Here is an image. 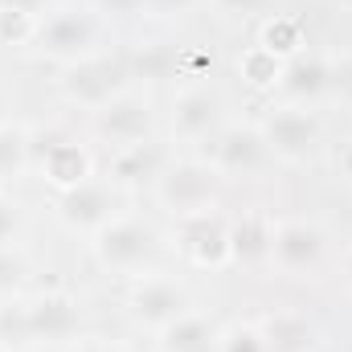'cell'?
I'll use <instances>...</instances> for the list:
<instances>
[{"label": "cell", "instance_id": "24", "mask_svg": "<svg viewBox=\"0 0 352 352\" xmlns=\"http://www.w3.org/2000/svg\"><path fill=\"white\" fill-rule=\"evenodd\" d=\"M242 74L250 78V87L270 90V87H278V78H283V62L258 45V50H250V54L242 58Z\"/></svg>", "mask_w": 352, "mask_h": 352}, {"label": "cell", "instance_id": "32", "mask_svg": "<svg viewBox=\"0 0 352 352\" xmlns=\"http://www.w3.org/2000/svg\"><path fill=\"white\" fill-rule=\"evenodd\" d=\"M41 4H45V0H0V8H12V12H29V16H33Z\"/></svg>", "mask_w": 352, "mask_h": 352}, {"label": "cell", "instance_id": "8", "mask_svg": "<svg viewBox=\"0 0 352 352\" xmlns=\"http://www.w3.org/2000/svg\"><path fill=\"white\" fill-rule=\"evenodd\" d=\"M266 156L270 148L258 127H230L213 148V168L221 176H254L266 164Z\"/></svg>", "mask_w": 352, "mask_h": 352}, {"label": "cell", "instance_id": "22", "mask_svg": "<svg viewBox=\"0 0 352 352\" xmlns=\"http://www.w3.org/2000/svg\"><path fill=\"white\" fill-rule=\"evenodd\" d=\"M131 70H135V78H148V82L173 78V70H176V54H173V45H144V50L135 54Z\"/></svg>", "mask_w": 352, "mask_h": 352}, {"label": "cell", "instance_id": "38", "mask_svg": "<svg viewBox=\"0 0 352 352\" xmlns=\"http://www.w3.org/2000/svg\"><path fill=\"white\" fill-rule=\"evenodd\" d=\"M0 352H8V349H0Z\"/></svg>", "mask_w": 352, "mask_h": 352}, {"label": "cell", "instance_id": "28", "mask_svg": "<svg viewBox=\"0 0 352 352\" xmlns=\"http://www.w3.org/2000/svg\"><path fill=\"white\" fill-rule=\"evenodd\" d=\"M217 352H266V344H263V336H258V328H234L221 340Z\"/></svg>", "mask_w": 352, "mask_h": 352}, {"label": "cell", "instance_id": "4", "mask_svg": "<svg viewBox=\"0 0 352 352\" xmlns=\"http://www.w3.org/2000/svg\"><path fill=\"white\" fill-rule=\"evenodd\" d=\"M263 140L266 148L283 160H307L311 148L320 144V119L311 111H299V107H278L263 119Z\"/></svg>", "mask_w": 352, "mask_h": 352}, {"label": "cell", "instance_id": "35", "mask_svg": "<svg viewBox=\"0 0 352 352\" xmlns=\"http://www.w3.org/2000/svg\"><path fill=\"white\" fill-rule=\"evenodd\" d=\"M344 278L352 283V250H349V258H344Z\"/></svg>", "mask_w": 352, "mask_h": 352}, {"label": "cell", "instance_id": "15", "mask_svg": "<svg viewBox=\"0 0 352 352\" xmlns=\"http://www.w3.org/2000/svg\"><path fill=\"white\" fill-rule=\"evenodd\" d=\"M217 123V94L209 90H184L173 102V131L180 140H201Z\"/></svg>", "mask_w": 352, "mask_h": 352}, {"label": "cell", "instance_id": "30", "mask_svg": "<svg viewBox=\"0 0 352 352\" xmlns=\"http://www.w3.org/2000/svg\"><path fill=\"white\" fill-rule=\"evenodd\" d=\"M270 4H274V0H217L221 12H242V16H246V12H263Z\"/></svg>", "mask_w": 352, "mask_h": 352}, {"label": "cell", "instance_id": "14", "mask_svg": "<svg viewBox=\"0 0 352 352\" xmlns=\"http://www.w3.org/2000/svg\"><path fill=\"white\" fill-rule=\"evenodd\" d=\"M168 168L164 160V148L156 140H140V144H127L115 152L111 160V180L115 184H144V180H156V176Z\"/></svg>", "mask_w": 352, "mask_h": 352}, {"label": "cell", "instance_id": "1", "mask_svg": "<svg viewBox=\"0 0 352 352\" xmlns=\"http://www.w3.org/2000/svg\"><path fill=\"white\" fill-rule=\"evenodd\" d=\"M217 188H221V173L209 168V164H197V160L168 164L164 173L156 176V192H160V201L173 209L176 217L205 213L217 201Z\"/></svg>", "mask_w": 352, "mask_h": 352}, {"label": "cell", "instance_id": "6", "mask_svg": "<svg viewBox=\"0 0 352 352\" xmlns=\"http://www.w3.org/2000/svg\"><path fill=\"white\" fill-rule=\"evenodd\" d=\"M94 131L102 140H111L115 148H127V144H140V140H152V102L140 98V94H119L111 102L98 107L94 115Z\"/></svg>", "mask_w": 352, "mask_h": 352}, {"label": "cell", "instance_id": "12", "mask_svg": "<svg viewBox=\"0 0 352 352\" xmlns=\"http://www.w3.org/2000/svg\"><path fill=\"white\" fill-rule=\"evenodd\" d=\"M41 144H45V148H33V152H29V160L37 156V160H41V173L50 176V180H54L62 192L87 180L90 160H87V152H82L78 144H70V140H58V135H50V140H41Z\"/></svg>", "mask_w": 352, "mask_h": 352}, {"label": "cell", "instance_id": "37", "mask_svg": "<svg viewBox=\"0 0 352 352\" xmlns=\"http://www.w3.org/2000/svg\"><path fill=\"white\" fill-rule=\"evenodd\" d=\"M336 4H349V8H352V0H336Z\"/></svg>", "mask_w": 352, "mask_h": 352}, {"label": "cell", "instance_id": "3", "mask_svg": "<svg viewBox=\"0 0 352 352\" xmlns=\"http://www.w3.org/2000/svg\"><path fill=\"white\" fill-rule=\"evenodd\" d=\"M127 87V66L119 58H82V62H70L66 78H62V90L66 98L82 102V107H102L111 98H119Z\"/></svg>", "mask_w": 352, "mask_h": 352}, {"label": "cell", "instance_id": "19", "mask_svg": "<svg viewBox=\"0 0 352 352\" xmlns=\"http://www.w3.org/2000/svg\"><path fill=\"white\" fill-rule=\"evenodd\" d=\"M270 226L263 217H242L234 230H230V258L238 263H263L270 258Z\"/></svg>", "mask_w": 352, "mask_h": 352}, {"label": "cell", "instance_id": "11", "mask_svg": "<svg viewBox=\"0 0 352 352\" xmlns=\"http://www.w3.org/2000/svg\"><path fill=\"white\" fill-rule=\"evenodd\" d=\"M188 311V299L176 283L164 278H152V283H140L131 291V316L140 324H152V328H168L173 320H180Z\"/></svg>", "mask_w": 352, "mask_h": 352}, {"label": "cell", "instance_id": "7", "mask_svg": "<svg viewBox=\"0 0 352 352\" xmlns=\"http://www.w3.org/2000/svg\"><path fill=\"white\" fill-rule=\"evenodd\" d=\"M270 258L283 270H311L324 258V230L311 221H283L270 234Z\"/></svg>", "mask_w": 352, "mask_h": 352}, {"label": "cell", "instance_id": "21", "mask_svg": "<svg viewBox=\"0 0 352 352\" xmlns=\"http://www.w3.org/2000/svg\"><path fill=\"white\" fill-rule=\"evenodd\" d=\"M33 344L29 328V303H0V349L21 352Z\"/></svg>", "mask_w": 352, "mask_h": 352}, {"label": "cell", "instance_id": "34", "mask_svg": "<svg viewBox=\"0 0 352 352\" xmlns=\"http://www.w3.org/2000/svg\"><path fill=\"white\" fill-rule=\"evenodd\" d=\"M82 352H119V349H111V344H87Z\"/></svg>", "mask_w": 352, "mask_h": 352}, {"label": "cell", "instance_id": "5", "mask_svg": "<svg viewBox=\"0 0 352 352\" xmlns=\"http://www.w3.org/2000/svg\"><path fill=\"white\" fill-rule=\"evenodd\" d=\"M94 37H98L94 16L82 12V8H62V12H54V16L37 29L41 54H50V58H58V62H82V58H90Z\"/></svg>", "mask_w": 352, "mask_h": 352}, {"label": "cell", "instance_id": "26", "mask_svg": "<svg viewBox=\"0 0 352 352\" xmlns=\"http://www.w3.org/2000/svg\"><path fill=\"white\" fill-rule=\"evenodd\" d=\"M25 287V258L8 246H0V295H12Z\"/></svg>", "mask_w": 352, "mask_h": 352}, {"label": "cell", "instance_id": "33", "mask_svg": "<svg viewBox=\"0 0 352 352\" xmlns=\"http://www.w3.org/2000/svg\"><path fill=\"white\" fill-rule=\"evenodd\" d=\"M340 168H344V176H352V144L340 152Z\"/></svg>", "mask_w": 352, "mask_h": 352}, {"label": "cell", "instance_id": "17", "mask_svg": "<svg viewBox=\"0 0 352 352\" xmlns=\"http://www.w3.org/2000/svg\"><path fill=\"white\" fill-rule=\"evenodd\" d=\"M258 336H263L266 352H311V344H316V328L295 311L266 316Z\"/></svg>", "mask_w": 352, "mask_h": 352}, {"label": "cell", "instance_id": "13", "mask_svg": "<svg viewBox=\"0 0 352 352\" xmlns=\"http://www.w3.org/2000/svg\"><path fill=\"white\" fill-rule=\"evenodd\" d=\"M29 328H33V340H70L78 332V307L74 299L66 295H41L29 303Z\"/></svg>", "mask_w": 352, "mask_h": 352}, {"label": "cell", "instance_id": "2", "mask_svg": "<svg viewBox=\"0 0 352 352\" xmlns=\"http://www.w3.org/2000/svg\"><path fill=\"white\" fill-rule=\"evenodd\" d=\"M156 254V230L144 221H107L94 234V258L107 270H135Z\"/></svg>", "mask_w": 352, "mask_h": 352}, {"label": "cell", "instance_id": "23", "mask_svg": "<svg viewBox=\"0 0 352 352\" xmlns=\"http://www.w3.org/2000/svg\"><path fill=\"white\" fill-rule=\"evenodd\" d=\"M29 164V135L21 127H0V176H16Z\"/></svg>", "mask_w": 352, "mask_h": 352}, {"label": "cell", "instance_id": "25", "mask_svg": "<svg viewBox=\"0 0 352 352\" xmlns=\"http://www.w3.org/2000/svg\"><path fill=\"white\" fill-rule=\"evenodd\" d=\"M29 37H37L33 16H29V12L0 8V41H4V45H21V41H29Z\"/></svg>", "mask_w": 352, "mask_h": 352}, {"label": "cell", "instance_id": "36", "mask_svg": "<svg viewBox=\"0 0 352 352\" xmlns=\"http://www.w3.org/2000/svg\"><path fill=\"white\" fill-rule=\"evenodd\" d=\"M0 127H4V102H0Z\"/></svg>", "mask_w": 352, "mask_h": 352}, {"label": "cell", "instance_id": "9", "mask_svg": "<svg viewBox=\"0 0 352 352\" xmlns=\"http://www.w3.org/2000/svg\"><path fill=\"white\" fill-rule=\"evenodd\" d=\"M58 213H62L66 226H74V230H94V234H98L107 221H115V197H111L107 184L82 180V184H74V188L62 192Z\"/></svg>", "mask_w": 352, "mask_h": 352}, {"label": "cell", "instance_id": "20", "mask_svg": "<svg viewBox=\"0 0 352 352\" xmlns=\"http://www.w3.org/2000/svg\"><path fill=\"white\" fill-rule=\"evenodd\" d=\"M299 45H303V29H299V21H291V16H274V21H266V29H263V50L266 54H274L278 62H291V58L299 54Z\"/></svg>", "mask_w": 352, "mask_h": 352}, {"label": "cell", "instance_id": "10", "mask_svg": "<svg viewBox=\"0 0 352 352\" xmlns=\"http://www.w3.org/2000/svg\"><path fill=\"white\" fill-rule=\"evenodd\" d=\"M180 246H184L201 266L230 263V230H226L221 217H213L209 209L180 217Z\"/></svg>", "mask_w": 352, "mask_h": 352}, {"label": "cell", "instance_id": "31", "mask_svg": "<svg viewBox=\"0 0 352 352\" xmlns=\"http://www.w3.org/2000/svg\"><path fill=\"white\" fill-rule=\"evenodd\" d=\"M192 0H140V8H152V12H184Z\"/></svg>", "mask_w": 352, "mask_h": 352}, {"label": "cell", "instance_id": "16", "mask_svg": "<svg viewBox=\"0 0 352 352\" xmlns=\"http://www.w3.org/2000/svg\"><path fill=\"white\" fill-rule=\"evenodd\" d=\"M278 90L291 94L295 102H307V98L328 94V62L324 58H311V54H295L291 62H283Z\"/></svg>", "mask_w": 352, "mask_h": 352}, {"label": "cell", "instance_id": "27", "mask_svg": "<svg viewBox=\"0 0 352 352\" xmlns=\"http://www.w3.org/2000/svg\"><path fill=\"white\" fill-rule=\"evenodd\" d=\"M328 90H332V94H340L344 102H352V54L328 62Z\"/></svg>", "mask_w": 352, "mask_h": 352}, {"label": "cell", "instance_id": "18", "mask_svg": "<svg viewBox=\"0 0 352 352\" xmlns=\"http://www.w3.org/2000/svg\"><path fill=\"white\" fill-rule=\"evenodd\" d=\"M160 349L164 352H217L221 349V336H217V328H213L209 320L184 311L180 320H173V324L164 328Z\"/></svg>", "mask_w": 352, "mask_h": 352}, {"label": "cell", "instance_id": "29", "mask_svg": "<svg viewBox=\"0 0 352 352\" xmlns=\"http://www.w3.org/2000/svg\"><path fill=\"white\" fill-rule=\"evenodd\" d=\"M16 226H21V213H16V205L0 197V246H4V242L16 234Z\"/></svg>", "mask_w": 352, "mask_h": 352}]
</instances>
